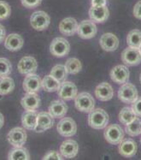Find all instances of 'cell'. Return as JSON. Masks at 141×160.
<instances>
[{
    "instance_id": "cell-1",
    "label": "cell",
    "mask_w": 141,
    "mask_h": 160,
    "mask_svg": "<svg viewBox=\"0 0 141 160\" xmlns=\"http://www.w3.org/2000/svg\"><path fill=\"white\" fill-rule=\"evenodd\" d=\"M109 122L108 113L101 108L94 109L89 113L88 124L94 129L105 128Z\"/></svg>"
},
{
    "instance_id": "cell-2",
    "label": "cell",
    "mask_w": 141,
    "mask_h": 160,
    "mask_svg": "<svg viewBox=\"0 0 141 160\" xmlns=\"http://www.w3.org/2000/svg\"><path fill=\"white\" fill-rule=\"evenodd\" d=\"M75 105L78 111L85 113H90L94 110L95 100L90 93L83 92L76 95L75 98Z\"/></svg>"
},
{
    "instance_id": "cell-3",
    "label": "cell",
    "mask_w": 141,
    "mask_h": 160,
    "mask_svg": "<svg viewBox=\"0 0 141 160\" xmlns=\"http://www.w3.org/2000/svg\"><path fill=\"white\" fill-rule=\"evenodd\" d=\"M50 52L56 58H63L68 55L70 52V45L66 39L62 37H57L53 39L51 43Z\"/></svg>"
},
{
    "instance_id": "cell-4",
    "label": "cell",
    "mask_w": 141,
    "mask_h": 160,
    "mask_svg": "<svg viewBox=\"0 0 141 160\" xmlns=\"http://www.w3.org/2000/svg\"><path fill=\"white\" fill-rule=\"evenodd\" d=\"M138 98V90L131 83H124L119 88L118 98L125 104H133Z\"/></svg>"
},
{
    "instance_id": "cell-5",
    "label": "cell",
    "mask_w": 141,
    "mask_h": 160,
    "mask_svg": "<svg viewBox=\"0 0 141 160\" xmlns=\"http://www.w3.org/2000/svg\"><path fill=\"white\" fill-rule=\"evenodd\" d=\"M125 131L118 124H111L105 128V139L111 145H119L124 139Z\"/></svg>"
},
{
    "instance_id": "cell-6",
    "label": "cell",
    "mask_w": 141,
    "mask_h": 160,
    "mask_svg": "<svg viewBox=\"0 0 141 160\" xmlns=\"http://www.w3.org/2000/svg\"><path fill=\"white\" fill-rule=\"evenodd\" d=\"M50 22H51V18L49 15L42 10L33 12L30 17V24L33 29L37 31L46 30L49 27Z\"/></svg>"
},
{
    "instance_id": "cell-7",
    "label": "cell",
    "mask_w": 141,
    "mask_h": 160,
    "mask_svg": "<svg viewBox=\"0 0 141 160\" xmlns=\"http://www.w3.org/2000/svg\"><path fill=\"white\" fill-rule=\"evenodd\" d=\"M56 130L63 137H71L77 132V125L71 118H63L57 123Z\"/></svg>"
},
{
    "instance_id": "cell-8",
    "label": "cell",
    "mask_w": 141,
    "mask_h": 160,
    "mask_svg": "<svg viewBox=\"0 0 141 160\" xmlns=\"http://www.w3.org/2000/svg\"><path fill=\"white\" fill-rule=\"evenodd\" d=\"M27 137V135L26 131L22 128L17 127L10 130L7 135V140L13 147H23V145L26 143Z\"/></svg>"
},
{
    "instance_id": "cell-9",
    "label": "cell",
    "mask_w": 141,
    "mask_h": 160,
    "mask_svg": "<svg viewBox=\"0 0 141 160\" xmlns=\"http://www.w3.org/2000/svg\"><path fill=\"white\" fill-rule=\"evenodd\" d=\"M97 26L92 21L85 20L78 25L77 32L78 35L84 39H89L93 38L97 33Z\"/></svg>"
},
{
    "instance_id": "cell-10",
    "label": "cell",
    "mask_w": 141,
    "mask_h": 160,
    "mask_svg": "<svg viewBox=\"0 0 141 160\" xmlns=\"http://www.w3.org/2000/svg\"><path fill=\"white\" fill-rule=\"evenodd\" d=\"M121 60L127 66H136L141 62V54L137 48L128 47L121 53Z\"/></svg>"
},
{
    "instance_id": "cell-11",
    "label": "cell",
    "mask_w": 141,
    "mask_h": 160,
    "mask_svg": "<svg viewBox=\"0 0 141 160\" xmlns=\"http://www.w3.org/2000/svg\"><path fill=\"white\" fill-rule=\"evenodd\" d=\"M78 90L75 83L71 82H62L60 85L59 89L57 90V93L60 98L62 100H71L75 98L76 95L78 94Z\"/></svg>"
},
{
    "instance_id": "cell-12",
    "label": "cell",
    "mask_w": 141,
    "mask_h": 160,
    "mask_svg": "<svg viewBox=\"0 0 141 160\" xmlns=\"http://www.w3.org/2000/svg\"><path fill=\"white\" fill-rule=\"evenodd\" d=\"M17 69L22 75L33 74L38 69V62L33 57H23L18 62Z\"/></svg>"
},
{
    "instance_id": "cell-13",
    "label": "cell",
    "mask_w": 141,
    "mask_h": 160,
    "mask_svg": "<svg viewBox=\"0 0 141 160\" xmlns=\"http://www.w3.org/2000/svg\"><path fill=\"white\" fill-rule=\"evenodd\" d=\"M129 70L125 65L115 66L110 71V79L117 84H124L129 81Z\"/></svg>"
},
{
    "instance_id": "cell-14",
    "label": "cell",
    "mask_w": 141,
    "mask_h": 160,
    "mask_svg": "<svg viewBox=\"0 0 141 160\" xmlns=\"http://www.w3.org/2000/svg\"><path fill=\"white\" fill-rule=\"evenodd\" d=\"M42 80L34 74L27 75L23 81V89L26 92H38L41 89Z\"/></svg>"
},
{
    "instance_id": "cell-15",
    "label": "cell",
    "mask_w": 141,
    "mask_h": 160,
    "mask_svg": "<svg viewBox=\"0 0 141 160\" xmlns=\"http://www.w3.org/2000/svg\"><path fill=\"white\" fill-rule=\"evenodd\" d=\"M99 44L102 49L105 52H115L119 46V39L112 33H106L101 36L99 39Z\"/></svg>"
},
{
    "instance_id": "cell-16",
    "label": "cell",
    "mask_w": 141,
    "mask_h": 160,
    "mask_svg": "<svg viewBox=\"0 0 141 160\" xmlns=\"http://www.w3.org/2000/svg\"><path fill=\"white\" fill-rule=\"evenodd\" d=\"M138 150V145L132 139H123L119 144V153L125 158H131L134 156Z\"/></svg>"
},
{
    "instance_id": "cell-17",
    "label": "cell",
    "mask_w": 141,
    "mask_h": 160,
    "mask_svg": "<svg viewBox=\"0 0 141 160\" xmlns=\"http://www.w3.org/2000/svg\"><path fill=\"white\" fill-rule=\"evenodd\" d=\"M54 118L49 112H40L38 114L37 124L34 130L36 132H44L53 127Z\"/></svg>"
},
{
    "instance_id": "cell-18",
    "label": "cell",
    "mask_w": 141,
    "mask_h": 160,
    "mask_svg": "<svg viewBox=\"0 0 141 160\" xmlns=\"http://www.w3.org/2000/svg\"><path fill=\"white\" fill-rule=\"evenodd\" d=\"M21 105L26 111H35L40 105V96L37 92H27L21 100Z\"/></svg>"
},
{
    "instance_id": "cell-19",
    "label": "cell",
    "mask_w": 141,
    "mask_h": 160,
    "mask_svg": "<svg viewBox=\"0 0 141 160\" xmlns=\"http://www.w3.org/2000/svg\"><path fill=\"white\" fill-rule=\"evenodd\" d=\"M79 152V145L75 141L67 140L63 141L60 147V152L66 158H74Z\"/></svg>"
},
{
    "instance_id": "cell-20",
    "label": "cell",
    "mask_w": 141,
    "mask_h": 160,
    "mask_svg": "<svg viewBox=\"0 0 141 160\" xmlns=\"http://www.w3.org/2000/svg\"><path fill=\"white\" fill-rule=\"evenodd\" d=\"M95 95L100 101H109L114 96V89L108 82H102L96 87Z\"/></svg>"
},
{
    "instance_id": "cell-21",
    "label": "cell",
    "mask_w": 141,
    "mask_h": 160,
    "mask_svg": "<svg viewBox=\"0 0 141 160\" xmlns=\"http://www.w3.org/2000/svg\"><path fill=\"white\" fill-rule=\"evenodd\" d=\"M109 15V12L106 6H92L89 10V17L93 22H105Z\"/></svg>"
},
{
    "instance_id": "cell-22",
    "label": "cell",
    "mask_w": 141,
    "mask_h": 160,
    "mask_svg": "<svg viewBox=\"0 0 141 160\" xmlns=\"http://www.w3.org/2000/svg\"><path fill=\"white\" fill-rule=\"evenodd\" d=\"M78 22L73 17H67L59 23V30L61 33L66 36H72L77 32Z\"/></svg>"
},
{
    "instance_id": "cell-23",
    "label": "cell",
    "mask_w": 141,
    "mask_h": 160,
    "mask_svg": "<svg viewBox=\"0 0 141 160\" xmlns=\"http://www.w3.org/2000/svg\"><path fill=\"white\" fill-rule=\"evenodd\" d=\"M24 40L22 37L17 33H10L4 40V46L10 52H17L22 48Z\"/></svg>"
},
{
    "instance_id": "cell-24",
    "label": "cell",
    "mask_w": 141,
    "mask_h": 160,
    "mask_svg": "<svg viewBox=\"0 0 141 160\" xmlns=\"http://www.w3.org/2000/svg\"><path fill=\"white\" fill-rule=\"evenodd\" d=\"M68 112V105L64 100H54L49 105V113L54 118H63Z\"/></svg>"
},
{
    "instance_id": "cell-25",
    "label": "cell",
    "mask_w": 141,
    "mask_h": 160,
    "mask_svg": "<svg viewBox=\"0 0 141 160\" xmlns=\"http://www.w3.org/2000/svg\"><path fill=\"white\" fill-rule=\"evenodd\" d=\"M38 114L35 111H26L22 116V124L28 130H34L37 124Z\"/></svg>"
},
{
    "instance_id": "cell-26",
    "label": "cell",
    "mask_w": 141,
    "mask_h": 160,
    "mask_svg": "<svg viewBox=\"0 0 141 160\" xmlns=\"http://www.w3.org/2000/svg\"><path fill=\"white\" fill-rule=\"evenodd\" d=\"M60 85H61V82H58L51 75H46L42 80L41 87L46 92H52L57 91L59 89Z\"/></svg>"
},
{
    "instance_id": "cell-27",
    "label": "cell",
    "mask_w": 141,
    "mask_h": 160,
    "mask_svg": "<svg viewBox=\"0 0 141 160\" xmlns=\"http://www.w3.org/2000/svg\"><path fill=\"white\" fill-rule=\"evenodd\" d=\"M9 160H29L30 155L28 151L26 148L21 147H15L10 151L8 154Z\"/></svg>"
},
{
    "instance_id": "cell-28",
    "label": "cell",
    "mask_w": 141,
    "mask_h": 160,
    "mask_svg": "<svg viewBox=\"0 0 141 160\" xmlns=\"http://www.w3.org/2000/svg\"><path fill=\"white\" fill-rule=\"evenodd\" d=\"M127 43L129 47L139 49L141 46V31L139 29H133L127 36Z\"/></svg>"
},
{
    "instance_id": "cell-29",
    "label": "cell",
    "mask_w": 141,
    "mask_h": 160,
    "mask_svg": "<svg viewBox=\"0 0 141 160\" xmlns=\"http://www.w3.org/2000/svg\"><path fill=\"white\" fill-rule=\"evenodd\" d=\"M137 116L131 107H124L119 113L118 119L122 124L127 125L134 120Z\"/></svg>"
},
{
    "instance_id": "cell-30",
    "label": "cell",
    "mask_w": 141,
    "mask_h": 160,
    "mask_svg": "<svg viewBox=\"0 0 141 160\" xmlns=\"http://www.w3.org/2000/svg\"><path fill=\"white\" fill-rule=\"evenodd\" d=\"M125 126V132L129 136L135 137L141 134V120H139V118H136L134 121Z\"/></svg>"
},
{
    "instance_id": "cell-31",
    "label": "cell",
    "mask_w": 141,
    "mask_h": 160,
    "mask_svg": "<svg viewBox=\"0 0 141 160\" xmlns=\"http://www.w3.org/2000/svg\"><path fill=\"white\" fill-rule=\"evenodd\" d=\"M15 88L13 79L9 76L0 77V95L9 94Z\"/></svg>"
},
{
    "instance_id": "cell-32",
    "label": "cell",
    "mask_w": 141,
    "mask_h": 160,
    "mask_svg": "<svg viewBox=\"0 0 141 160\" xmlns=\"http://www.w3.org/2000/svg\"><path fill=\"white\" fill-rule=\"evenodd\" d=\"M68 74L69 73L67 71L65 66L62 64H57L53 67L50 75L57 80L58 82H63L68 77Z\"/></svg>"
},
{
    "instance_id": "cell-33",
    "label": "cell",
    "mask_w": 141,
    "mask_h": 160,
    "mask_svg": "<svg viewBox=\"0 0 141 160\" xmlns=\"http://www.w3.org/2000/svg\"><path fill=\"white\" fill-rule=\"evenodd\" d=\"M65 67L69 74L76 75L81 70L82 64L79 59L72 58H69L66 61Z\"/></svg>"
},
{
    "instance_id": "cell-34",
    "label": "cell",
    "mask_w": 141,
    "mask_h": 160,
    "mask_svg": "<svg viewBox=\"0 0 141 160\" xmlns=\"http://www.w3.org/2000/svg\"><path fill=\"white\" fill-rule=\"evenodd\" d=\"M12 71V64L7 58H0V77H6Z\"/></svg>"
},
{
    "instance_id": "cell-35",
    "label": "cell",
    "mask_w": 141,
    "mask_h": 160,
    "mask_svg": "<svg viewBox=\"0 0 141 160\" xmlns=\"http://www.w3.org/2000/svg\"><path fill=\"white\" fill-rule=\"evenodd\" d=\"M11 13V9L6 1L0 0V20H5L9 18Z\"/></svg>"
},
{
    "instance_id": "cell-36",
    "label": "cell",
    "mask_w": 141,
    "mask_h": 160,
    "mask_svg": "<svg viewBox=\"0 0 141 160\" xmlns=\"http://www.w3.org/2000/svg\"><path fill=\"white\" fill-rule=\"evenodd\" d=\"M63 157L62 156V154H59L56 151H51L49 152L44 156L42 159L43 160H62Z\"/></svg>"
},
{
    "instance_id": "cell-37",
    "label": "cell",
    "mask_w": 141,
    "mask_h": 160,
    "mask_svg": "<svg viewBox=\"0 0 141 160\" xmlns=\"http://www.w3.org/2000/svg\"><path fill=\"white\" fill-rule=\"evenodd\" d=\"M22 4L27 9H33L35 7L39 6L42 0H21Z\"/></svg>"
},
{
    "instance_id": "cell-38",
    "label": "cell",
    "mask_w": 141,
    "mask_h": 160,
    "mask_svg": "<svg viewBox=\"0 0 141 160\" xmlns=\"http://www.w3.org/2000/svg\"><path fill=\"white\" fill-rule=\"evenodd\" d=\"M132 109L134 111L137 117L141 118V97L138 98L135 100L133 104H132Z\"/></svg>"
},
{
    "instance_id": "cell-39",
    "label": "cell",
    "mask_w": 141,
    "mask_h": 160,
    "mask_svg": "<svg viewBox=\"0 0 141 160\" xmlns=\"http://www.w3.org/2000/svg\"><path fill=\"white\" fill-rule=\"evenodd\" d=\"M134 15L137 19L141 20V1H139L134 7Z\"/></svg>"
},
{
    "instance_id": "cell-40",
    "label": "cell",
    "mask_w": 141,
    "mask_h": 160,
    "mask_svg": "<svg viewBox=\"0 0 141 160\" xmlns=\"http://www.w3.org/2000/svg\"><path fill=\"white\" fill-rule=\"evenodd\" d=\"M92 6H106L107 0H92Z\"/></svg>"
},
{
    "instance_id": "cell-41",
    "label": "cell",
    "mask_w": 141,
    "mask_h": 160,
    "mask_svg": "<svg viewBox=\"0 0 141 160\" xmlns=\"http://www.w3.org/2000/svg\"><path fill=\"white\" fill-rule=\"evenodd\" d=\"M5 34H6V30L4 28V27L0 23V43L4 40V39H5Z\"/></svg>"
},
{
    "instance_id": "cell-42",
    "label": "cell",
    "mask_w": 141,
    "mask_h": 160,
    "mask_svg": "<svg viewBox=\"0 0 141 160\" xmlns=\"http://www.w3.org/2000/svg\"><path fill=\"white\" fill-rule=\"evenodd\" d=\"M4 123V118L2 113H0V128H2Z\"/></svg>"
},
{
    "instance_id": "cell-43",
    "label": "cell",
    "mask_w": 141,
    "mask_h": 160,
    "mask_svg": "<svg viewBox=\"0 0 141 160\" xmlns=\"http://www.w3.org/2000/svg\"><path fill=\"white\" fill-rule=\"evenodd\" d=\"M139 52H140V54H141V46H139Z\"/></svg>"
},
{
    "instance_id": "cell-44",
    "label": "cell",
    "mask_w": 141,
    "mask_h": 160,
    "mask_svg": "<svg viewBox=\"0 0 141 160\" xmlns=\"http://www.w3.org/2000/svg\"><path fill=\"white\" fill-rule=\"evenodd\" d=\"M139 81H140V83H141V74H140V76H139Z\"/></svg>"
},
{
    "instance_id": "cell-45",
    "label": "cell",
    "mask_w": 141,
    "mask_h": 160,
    "mask_svg": "<svg viewBox=\"0 0 141 160\" xmlns=\"http://www.w3.org/2000/svg\"><path fill=\"white\" fill-rule=\"evenodd\" d=\"M140 142H141V140H140Z\"/></svg>"
}]
</instances>
